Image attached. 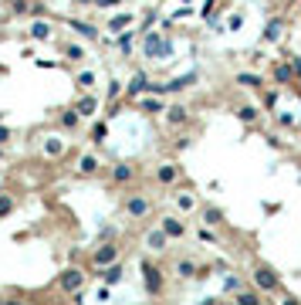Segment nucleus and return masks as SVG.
<instances>
[{
	"mask_svg": "<svg viewBox=\"0 0 301 305\" xmlns=\"http://www.w3.org/2000/svg\"><path fill=\"white\" fill-rule=\"evenodd\" d=\"M173 45H169L166 37H159V31H145V58L149 61H166Z\"/></svg>",
	"mask_w": 301,
	"mask_h": 305,
	"instance_id": "1",
	"label": "nucleus"
},
{
	"mask_svg": "<svg viewBox=\"0 0 301 305\" xmlns=\"http://www.w3.org/2000/svg\"><path fill=\"white\" fill-rule=\"evenodd\" d=\"M254 285H257V288H264V292H278V288H281V278H278V271H274V268H268V265H257Z\"/></svg>",
	"mask_w": 301,
	"mask_h": 305,
	"instance_id": "2",
	"label": "nucleus"
},
{
	"mask_svg": "<svg viewBox=\"0 0 301 305\" xmlns=\"http://www.w3.org/2000/svg\"><path fill=\"white\" fill-rule=\"evenodd\" d=\"M142 271H145V292L159 295L163 292V275H159V268L156 265H149V261H142Z\"/></svg>",
	"mask_w": 301,
	"mask_h": 305,
	"instance_id": "3",
	"label": "nucleus"
},
{
	"mask_svg": "<svg viewBox=\"0 0 301 305\" xmlns=\"http://www.w3.org/2000/svg\"><path fill=\"white\" fill-rule=\"evenodd\" d=\"M61 288H65V292H81V285H85V275H81V271H65V275H61Z\"/></svg>",
	"mask_w": 301,
	"mask_h": 305,
	"instance_id": "4",
	"label": "nucleus"
},
{
	"mask_svg": "<svg viewBox=\"0 0 301 305\" xmlns=\"http://www.w3.org/2000/svg\"><path fill=\"white\" fill-rule=\"evenodd\" d=\"M145 244H149V251H166V244H169V234L159 227V231H153V234L145 237Z\"/></svg>",
	"mask_w": 301,
	"mask_h": 305,
	"instance_id": "5",
	"label": "nucleus"
},
{
	"mask_svg": "<svg viewBox=\"0 0 301 305\" xmlns=\"http://www.w3.org/2000/svg\"><path fill=\"white\" fill-rule=\"evenodd\" d=\"M163 231H166L169 237H186V224L176 221V217H163Z\"/></svg>",
	"mask_w": 301,
	"mask_h": 305,
	"instance_id": "6",
	"label": "nucleus"
},
{
	"mask_svg": "<svg viewBox=\"0 0 301 305\" xmlns=\"http://www.w3.org/2000/svg\"><path fill=\"white\" fill-rule=\"evenodd\" d=\"M115 258H119V248H115V244H102V248L95 251V265H112Z\"/></svg>",
	"mask_w": 301,
	"mask_h": 305,
	"instance_id": "7",
	"label": "nucleus"
},
{
	"mask_svg": "<svg viewBox=\"0 0 301 305\" xmlns=\"http://www.w3.org/2000/svg\"><path fill=\"white\" fill-rule=\"evenodd\" d=\"M125 207H129V214H132V217H145V214H149V200H145V197H132Z\"/></svg>",
	"mask_w": 301,
	"mask_h": 305,
	"instance_id": "8",
	"label": "nucleus"
},
{
	"mask_svg": "<svg viewBox=\"0 0 301 305\" xmlns=\"http://www.w3.org/2000/svg\"><path fill=\"white\" fill-rule=\"evenodd\" d=\"M132 177H135V169H132V166H125V163H119V166L112 169V180H115V183H129Z\"/></svg>",
	"mask_w": 301,
	"mask_h": 305,
	"instance_id": "9",
	"label": "nucleus"
},
{
	"mask_svg": "<svg viewBox=\"0 0 301 305\" xmlns=\"http://www.w3.org/2000/svg\"><path fill=\"white\" fill-rule=\"evenodd\" d=\"M71 31L85 34L88 41H95V37H98V27H91V24H85V21H71Z\"/></svg>",
	"mask_w": 301,
	"mask_h": 305,
	"instance_id": "10",
	"label": "nucleus"
},
{
	"mask_svg": "<svg viewBox=\"0 0 301 305\" xmlns=\"http://www.w3.org/2000/svg\"><path fill=\"white\" fill-rule=\"evenodd\" d=\"M95 169H98V159H95V156H81L78 159V173H81V177H91Z\"/></svg>",
	"mask_w": 301,
	"mask_h": 305,
	"instance_id": "11",
	"label": "nucleus"
},
{
	"mask_svg": "<svg viewBox=\"0 0 301 305\" xmlns=\"http://www.w3.org/2000/svg\"><path fill=\"white\" fill-rule=\"evenodd\" d=\"M75 109H78V115H91L95 109H98V99H91V95H85V99H81L78 105H75Z\"/></svg>",
	"mask_w": 301,
	"mask_h": 305,
	"instance_id": "12",
	"label": "nucleus"
},
{
	"mask_svg": "<svg viewBox=\"0 0 301 305\" xmlns=\"http://www.w3.org/2000/svg\"><path fill=\"white\" fill-rule=\"evenodd\" d=\"M156 177H159V183H173L179 177V166H173V163H169V166H159Z\"/></svg>",
	"mask_w": 301,
	"mask_h": 305,
	"instance_id": "13",
	"label": "nucleus"
},
{
	"mask_svg": "<svg viewBox=\"0 0 301 305\" xmlns=\"http://www.w3.org/2000/svg\"><path fill=\"white\" fill-rule=\"evenodd\" d=\"M291 75H294V65H274V78H278L281 85H288Z\"/></svg>",
	"mask_w": 301,
	"mask_h": 305,
	"instance_id": "14",
	"label": "nucleus"
},
{
	"mask_svg": "<svg viewBox=\"0 0 301 305\" xmlns=\"http://www.w3.org/2000/svg\"><path fill=\"white\" fill-rule=\"evenodd\" d=\"M98 275H102V278H105L109 285L122 282V268H119V265H109V268H105V271H98Z\"/></svg>",
	"mask_w": 301,
	"mask_h": 305,
	"instance_id": "15",
	"label": "nucleus"
},
{
	"mask_svg": "<svg viewBox=\"0 0 301 305\" xmlns=\"http://www.w3.org/2000/svg\"><path fill=\"white\" fill-rule=\"evenodd\" d=\"M193 81H196V75H193V71H190V75H183V78H173V81H169V92H179V89H190Z\"/></svg>",
	"mask_w": 301,
	"mask_h": 305,
	"instance_id": "16",
	"label": "nucleus"
},
{
	"mask_svg": "<svg viewBox=\"0 0 301 305\" xmlns=\"http://www.w3.org/2000/svg\"><path fill=\"white\" fill-rule=\"evenodd\" d=\"M281 37V17H274V21L264 27V41H278Z\"/></svg>",
	"mask_w": 301,
	"mask_h": 305,
	"instance_id": "17",
	"label": "nucleus"
},
{
	"mask_svg": "<svg viewBox=\"0 0 301 305\" xmlns=\"http://www.w3.org/2000/svg\"><path fill=\"white\" fill-rule=\"evenodd\" d=\"M31 34L34 37H37V41H47V37H51V24H44V21H37L31 27Z\"/></svg>",
	"mask_w": 301,
	"mask_h": 305,
	"instance_id": "18",
	"label": "nucleus"
},
{
	"mask_svg": "<svg viewBox=\"0 0 301 305\" xmlns=\"http://www.w3.org/2000/svg\"><path fill=\"white\" fill-rule=\"evenodd\" d=\"M105 136H109V125H105V122H95V129H91V143H95V146H102V143H105Z\"/></svg>",
	"mask_w": 301,
	"mask_h": 305,
	"instance_id": "19",
	"label": "nucleus"
},
{
	"mask_svg": "<svg viewBox=\"0 0 301 305\" xmlns=\"http://www.w3.org/2000/svg\"><path fill=\"white\" fill-rule=\"evenodd\" d=\"M129 24H132V14H119L115 21H109V27H105V31H119V27H129Z\"/></svg>",
	"mask_w": 301,
	"mask_h": 305,
	"instance_id": "20",
	"label": "nucleus"
},
{
	"mask_svg": "<svg viewBox=\"0 0 301 305\" xmlns=\"http://www.w3.org/2000/svg\"><path fill=\"white\" fill-rule=\"evenodd\" d=\"M139 109H142V112H166L163 102H156V99H142L139 102Z\"/></svg>",
	"mask_w": 301,
	"mask_h": 305,
	"instance_id": "21",
	"label": "nucleus"
},
{
	"mask_svg": "<svg viewBox=\"0 0 301 305\" xmlns=\"http://www.w3.org/2000/svg\"><path fill=\"white\" fill-rule=\"evenodd\" d=\"M220 221H223V214L217 207H207V210H203V224H220Z\"/></svg>",
	"mask_w": 301,
	"mask_h": 305,
	"instance_id": "22",
	"label": "nucleus"
},
{
	"mask_svg": "<svg viewBox=\"0 0 301 305\" xmlns=\"http://www.w3.org/2000/svg\"><path fill=\"white\" fill-rule=\"evenodd\" d=\"M237 115H240V122H254V119H257V109H254V105H240V109H237Z\"/></svg>",
	"mask_w": 301,
	"mask_h": 305,
	"instance_id": "23",
	"label": "nucleus"
},
{
	"mask_svg": "<svg viewBox=\"0 0 301 305\" xmlns=\"http://www.w3.org/2000/svg\"><path fill=\"white\" fill-rule=\"evenodd\" d=\"M166 112H169V125L186 122V109H179V105H176V109H166Z\"/></svg>",
	"mask_w": 301,
	"mask_h": 305,
	"instance_id": "24",
	"label": "nucleus"
},
{
	"mask_svg": "<svg viewBox=\"0 0 301 305\" xmlns=\"http://www.w3.org/2000/svg\"><path fill=\"white\" fill-rule=\"evenodd\" d=\"M78 119H81V115H78V109H71V112H65V115H61V125H65V129H75V125H78Z\"/></svg>",
	"mask_w": 301,
	"mask_h": 305,
	"instance_id": "25",
	"label": "nucleus"
},
{
	"mask_svg": "<svg viewBox=\"0 0 301 305\" xmlns=\"http://www.w3.org/2000/svg\"><path fill=\"white\" fill-rule=\"evenodd\" d=\"M237 81H240V85H247V89H261V78H257V75H237Z\"/></svg>",
	"mask_w": 301,
	"mask_h": 305,
	"instance_id": "26",
	"label": "nucleus"
},
{
	"mask_svg": "<svg viewBox=\"0 0 301 305\" xmlns=\"http://www.w3.org/2000/svg\"><path fill=\"white\" fill-rule=\"evenodd\" d=\"M261 298H257L254 292H237V305H257Z\"/></svg>",
	"mask_w": 301,
	"mask_h": 305,
	"instance_id": "27",
	"label": "nucleus"
},
{
	"mask_svg": "<svg viewBox=\"0 0 301 305\" xmlns=\"http://www.w3.org/2000/svg\"><path fill=\"white\" fill-rule=\"evenodd\" d=\"M27 14H34V17H44L47 7H44V4H37V0H31V4H27Z\"/></svg>",
	"mask_w": 301,
	"mask_h": 305,
	"instance_id": "28",
	"label": "nucleus"
},
{
	"mask_svg": "<svg viewBox=\"0 0 301 305\" xmlns=\"http://www.w3.org/2000/svg\"><path fill=\"white\" fill-rule=\"evenodd\" d=\"M176 271L183 275V278H193V271H196V268H193V261H179V265H176Z\"/></svg>",
	"mask_w": 301,
	"mask_h": 305,
	"instance_id": "29",
	"label": "nucleus"
},
{
	"mask_svg": "<svg viewBox=\"0 0 301 305\" xmlns=\"http://www.w3.org/2000/svg\"><path fill=\"white\" fill-rule=\"evenodd\" d=\"M68 58H75V61H81V58H85V51H81L78 45H71V48H68Z\"/></svg>",
	"mask_w": 301,
	"mask_h": 305,
	"instance_id": "30",
	"label": "nucleus"
},
{
	"mask_svg": "<svg viewBox=\"0 0 301 305\" xmlns=\"http://www.w3.org/2000/svg\"><path fill=\"white\" fill-rule=\"evenodd\" d=\"M91 81H95V78H91V71H81V75H78V85H81V89H88Z\"/></svg>",
	"mask_w": 301,
	"mask_h": 305,
	"instance_id": "31",
	"label": "nucleus"
},
{
	"mask_svg": "<svg viewBox=\"0 0 301 305\" xmlns=\"http://www.w3.org/2000/svg\"><path fill=\"white\" fill-rule=\"evenodd\" d=\"M122 51H132V34H122V41H119Z\"/></svg>",
	"mask_w": 301,
	"mask_h": 305,
	"instance_id": "32",
	"label": "nucleus"
},
{
	"mask_svg": "<svg viewBox=\"0 0 301 305\" xmlns=\"http://www.w3.org/2000/svg\"><path fill=\"white\" fill-rule=\"evenodd\" d=\"M11 207H14L11 197H4V200H0V217H4V214H11Z\"/></svg>",
	"mask_w": 301,
	"mask_h": 305,
	"instance_id": "33",
	"label": "nucleus"
},
{
	"mask_svg": "<svg viewBox=\"0 0 301 305\" xmlns=\"http://www.w3.org/2000/svg\"><path fill=\"white\" fill-rule=\"evenodd\" d=\"M119 92H122V85H119V81H112V85H109V99H115Z\"/></svg>",
	"mask_w": 301,
	"mask_h": 305,
	"instance_id": "34",
	"label": "nucleus"
},
{
	"mask_svg": "<svg viewBox=\"0 0 301 305\" xmlns=\"http://www.w3.org/2000/svg\"><path fill=\"white\" fill-rule=\"evenodd\" d=\"M95 4H98V7H115L119 0H95Z\"/></svg>",
	"mask_w": 301,
	"mask_h": 305,
	"instance_id": "35",
	"label": "nucleus"
},
{
	"mask_svg": "<svg viewBox=\"0 0 301 305\" xmlns=\"http://www.w3.org/2000/svg\"><path fill=\"white\" fill-rule=\"evenodd\" d=\"M291 65H294V71H298V81H301V58H294Z\"/></svg>",
	"mask_w": 301,
	"mask_h": 305,
	"instance_id": "36",
	"label": "nucleus"
},
{
	"mask_svg": "<svg viewBox=\"0 0 301 305\" xmlns=\"http://www.w3.org/2000/svg\"><path fill=\"white\" fill-rule=\"evenodd\" d=\"M7 139H11V133H7V129L0 125V143H7Z\"/></svg>",
	"mask_w": 301,
	"mask_h": 305,
	"instance_id": "37",
	"label": "nucleus"
},
{
	"mask_svg": "<svg viewBox=\"0 0 301 305\" xmlns=\"http://www.w3.org/2000/svg\"><path fill=\"white\" fill-rule=\"evenodd\" d=\"M78 4H95V0H78Z\"/></svg>",
	"mask_w": 301,
	"mask_h": 305,
	"instance_id": "38",
	"label": "nucleus"
}]
</instances>
